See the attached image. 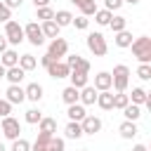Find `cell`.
I'll return each mask as SVG.
<instances>
[{
    "label": "cell",
    "instance_id": "1",
    "mask_svg": "<svg viewBox=\"0 0 151 151\" xmlns=\"http://www.w3.org/2000/svg\"><path fill=\"white\" fill-rule=\"evenodd\" d=\"M132 54L137 57L139 64H151V38L149 35H139L132 40Z\"/></svg>",
    "mask_w": 151,
    "mask_h": 151
},
{
    "label": "cell",
    "instance_id": "2",
    "mask_svg": "<svg viewBox=\"0 0 151 151\" xmlns=\"http://www.w3.org/2000/svg\"><path fill=\"white\" fill-rule=\"evenodd\" d=\"M127 85H130V68H127L125 64L113 66V71H111V90H116V92H125Z\"/></svg>",
    "mask_w": 151,
    "mask_h": 151
},
{
    "label": "cell",
    "instance_id": "3",
    "mask_svg": "<svg viewBox=\"0 0 151 151\" xmlns=\"http://www.w3.org/2000/svg\"><path fill=\"white\" fill-rule=\"evenodd\" d=\"M85 45H87V50H90L94 57H104V54L109 52L106 38H104L99 31H94V33H87V38H85Z\"/></svg>",
    "mask_w": 151,
    "mask_h": 151
},
{
    "label": "cell",
    "instance_id": "4",
    "mask_svg": "<svg viewBox=\"0 0 151 151\" xmlns=\"http://www.w3.org/2000/svg\"><path fill=\"white\" fill-rule=\"evenodd\" d=\"M2 35L7 38V45H21L24 42V26L9 19V21H5V33Z\"/></svg>",
    "mask_w": 151,
    "mask_h": 151
},
{
    "label": "cell",
    "instance_id": "5",
    "mask_svg": "<svg viewBox=\"0 0 151 151\" xmlns=\"http://www.w3.org/2000/svg\"><path fill=\"white\" fill-rule=\"evenodd\" d=\"M24 40H28V42L35 45V47H40V45L45 42V35H42L38 21H28V24L24 26Z\"/></svg>",
    "mask_w": 151,
    "mask_h": 151
},
{
    "label": "cell",
    "instance_id": "6",
    "mask_svg": "<svg viewBox=\"0 0 151 151\" xmlns=\"http://www.w3.org/2000/svg\"><path fill=\"white\" fill-rule=\"evenodd\" d=\"M0 130H2V134H5V139H19V132H21V123L17 120V118H12V116H7V118H2V125H0Z\"/></svg>",
    "mask_w": 151,
    "mask_h": 151
},
{
    "label": "cell",
    "instance_id": "7",
    "mask_svg": "<svg viewBox=\"0 0 151 151\" xmlns=\"http://www.w3.org/2000/svg\"><path fill=\"white\" fill-rule=\"evenodd\" d=\"M47 54H50L54 61H61V57H66V54H68V42H66L64 38H54V40H50Z\"/></svg>",
    "mask_w": 151,
    "mask_h": 151
},
{
    "label": "cell",
    "instance_id": "8",
    "mask_svg": "<svg viewBox=\"0 0 151 151\" xmlns=\"http://www.w3.org/2000/svg\"><path fill=\"white\" fill-rule=\"evenodd\" d=\"M80 127H83V134H97V132H101L104 123H101V118H97V116H85V118L80 120Z\"/></svg>",
    "mask_w": 151,
    "mask_h": 151
},
{
    "label": "cell",
    "instance_id": "9",
    "mask_svg": "<svg viewBox=\"0 0 151 151\" xmlns=\"http://www.w3.org/2000/svg\"><path fill=\"white\" fill-rule=\"evenodd\" d=\"M68 73H71V68H68L64 61H52V64L47 66V76H50V78H54V80L68 78Z\"/></svg>",
    "mask_w": 151,
    "mask_h": 151
},
{
    "label": "cell",
    "instance_id": "10",
    "mask_svg": "<svg viewBox=\"0 0 151 151\" xmlns=\"http://www.w3.org/2000/svg\"><path fill=\"white\" fill-rule=\"evenodd\" d=\"M5 99H7L12 106H14V104H24V101H26V92H24L21 85H9L7 92H5Z\"/></svg>",
    "mask_w": 151,
    "mask_h": 151
},
{
    "label": "cell",
    "instance_id": "11",
    "mask_svg": "<svg viewBox=\"0 0 151 151\" xmlns=\"http://www.w3.org/2000/svg\"><path fill=\"white\" fill-rule=\"evenodd\" d=\"M24 92H26V99H28V101L38 104V101L42 99V92H45V90H42L40 83H28V85L24 87Z\"/></svg>",
    "mask_w": 151,
    "mask_h": 151
},
{
    "label": "cell",
    "instance_id": "12",
    "mask_svg": "<svg viewBox=\"0 0 151 151\" xmlns=\"http://www.w3.org/2000/svg\"><path fill=\"white\" fill-rule=\"evenodd\" d=\"M97 92H104V90H111V73L109 71H99L94 76V85H92Z\"/></svg>",
    "mask_w": 151,
    "mask_h": 151
},
{
    "label": "cell",
    "instance_id": "13",
    "mask_svg": "<svg viewBox=\"0 0 151 151\" xmlns=\"http://www.w3.org/2000/svg\"><path fill=\"white\" fill-rule=\"evenodd\" d=\"M78 101H80L83 106H90V104H94V101H97V90H94L92 85H85V87L78 92Z\"/></svg>",
    "mask_w": 151,
    "mask_h": 151
},
{
    "label": "cell",
    "instance_id": "14",
    "mask_svg": "<svg viewBox=\"0 0 151 151\" xmlns=\"http://www.w3.org/2000/svg\"><path fill=\"white\" fill-rule=\"evenodd\" d=\"M118 132H120L123 139H134V137L139 134V127H137V123H132V120H123L120 127H118Z\"/></svg>",
    "mask_w": 151,
    "mask_h": 151
},
{
    "label": "cell",
    "instance_id": "15",
    "mask_svg": "<svg viewBox=\"0 0 151 151\" xmlns=\"http://www.w3.org/2000/svg\"><path fill=\"white\" fill-rule=\"evenodd\" d=\"M68 80H71V85L76 87V90H83L85 85H90L87 80H90V73H83V71H71L68 73Z\"/></svg>",
    "mask_w": 151,
    "mask_h": 151
},
{
    "label": "cell",
    "instance_id": "16",
    "mask_svg": "<svg viewBox=\"0 0 151 151\" xmlns=\"http://www.w3.org/2000/svg\"><path fill=\"white\" fill-rule=\"evenodd\" d=\"M99 109L104 111H111L113 109V92L111 90H104V92H97V101H94Z\"/></svg>",
    "mask_w": 151,
    "mask_h": 151
},
{
    "label": "cell",
    "instance_id": "17",
    "mask_svg": "<svg viewBox=\"0 0 151 151\" xmlns=\"http://www.w3.org/2000/svg\"><path fill=\"white\" fill-rule=\"evenodd\" d=\"M0 64H2L5 68H12V66H17V64H19V52L7 47V50L0 54Z\"/></svg>",
    "mask_w": 151,
    "mask_h": 151
},
{
    "label": "cell",
    "instance_id": "18",
    "mask_svg": "<svg viewBox=\"0 0 151 151\" xmlns=\"http://www.w3.org/2000/svg\"><path fill=\"white\" fill-rule=\"evenodd\" d=\"M5 78L9 80V85H21V80L26 78V71L19 68V66H12V68L5 71Z\"/></svg>",
    "mask_w": 151,
    "mask_h": 151
},
{
    "label": "cell",
    "instance_id": "19",
    "mask_svg": "<svg viewBox=\"0 0 151 151\" xmlns=\"http://www.w3.org/2000/svg\"><path fill=\"white\" fill-rule=\"evenodd\" d=\"M127 97H130V104H137V106H142L151 99V94L144 87H132V94H127Z\"/></svg>",
    "mask_w": 151,
    "mask_h": 151
},
{
    "label": "cell",
    "instance_id": "20",
    "mask_svg": "<svg viewBox=\"0 0 151 151\" xmlns=\"http://www.w3.org/2000/svg\"><path fill=\"white\" fill-rule=\"evenodd\" d=\"M66 116H68V120H76V123H80V120L87 116V111H85V106L78 101V104H71V106L66 109Z\"/></svg>",
    "mask_w": 151,
    "mask_h": 151
},
{
    "label": "cell",
    "instance_id": "21",
    "mask_svg": "<svg viewBox=\"0 0 151 151\" xmlns=\"http://www.w3.org/2000/svg\"><path fill=\"white\" fill-rule=\"evenodd\" d=\"M64 137H66V139H80V137H83V127H80V123L68 120L66 127H64Z\"/></svg>",
    "mask_w": 151,
    "mask_h": 151
},
{
    "label": "cell",
    "instance_id": "22",
    "mask_svg": "<svg viewBox=\"0 0 151 151\" xmlns=\"http://www.w3.org/2000/svg\"><path fill=\"white\" fill-rule=\"evenodd\" d=\"M52 21H54L59 28H64V26H71V21H73V14H71L68 9H57Z\"/></svg>",
    "mask_w": 151,
    "mask_h": 151
},
{
    "label": "cell",
    "instance_id": "23",
    "mask_svg": "<svg viewBox=\"0 0 151 151\" xmlns=\"http://www.w3.org/2000/svg\"><path fill=\"white\" fill-rule=\"evenodd\" d=\"M40 31H42V35H45V38L54 40V38H59V31H61V28L50 19V21H42V24H40Z\"/></svg>",
    "mask_w": 151,
    "mask_h": 151
},
{
    "label": "cell",
    "instance_id": "24",
    "mask_svg": "<svg viewBox=\"0 0 151 151\" xmlns=\"http://www.w3.org/2000/svg\"><path fill=\"white\" fill-rule=\"evenodd\" d=\"M132 40H134V38H132V33H130L127 28L120 31V33H113V42H116V47H123V50H125V47L132 45Z\"/></svg>",
    "mask_w": 151,
    "mask_h": 151
},
{
    "label": "cell",
    "instance_id": "25",
    "mask_svg": "<svg viewBox=\"0 0 151 151\" xmlns=\"http://www.w3.org/2000/svg\"><path fill=\"white\" fill-rule=\"evenodd\" d=\"M38 132H45V134H54V132H57V118L42 116V120L38 123Z\"/></svg>",
    "mask_w": 151,
    "mask_h": 151
},
{
    "label": "cell",
    "instance_id": "26",
    "mask_svg": "<svg viewBox=\"0 0 151 151\" xmlns=\"http://www.w3.org/2000/svg\"><path fill=\"white\" fill-rule=\"evenodd\" d=\"M78 92H80V90H76L73 85L64 87V90H61V101H64L66 106H71V104H78Z\"/></svg>",
    "mask_w": 151,
    "mask_h": 151
},
{
    "label": "cell",
    "instance_id": "27",
    "mask_svg": "<svg viewBox=\"0 0 151 151\" xmlns=\"http://www.w3.org/2000/svg\"><path fill=\"white\" fill-rule=\"evenodd\" d=\"M17 66L28 73V71H33V68L38 66V59H35L33 54H19V64H17Z\"/></svg>",
    "mask_w": 151,
    "mask_h": 151
},
{
    "label": "cell",
    "instance_id": "28",
    "mask_svg": "<svg viewBox=\"0 0 151 151\" xmlns=\"http://www.w3.org/2000/svg\"><path fill=\"white\" fill-rule=\"evenodd\" d=\"M123 116H125V120L137 123V120L142 118V106H137V104H127V106L123 109Z\"/></svg>",
    "mask_w": 151,
    "mask_h": 151
},
{
    "label": "cell",
    "instance_id": "29",
    "mask_svg": "<svg viewBox=\"0 0 151 151\" xmlns=\"http://www.w3.org/2000/svg\"><path fill=\"white\" fill-rule=\"evenodd\" d=\"M109 28L113 31V33H120V31H125L127 28V19L125 17H111V21H109Z\"/></svg>",
    "mask_w": 151,
    "mask_h": 151
},
{
    "label": "cell",
    "instance_id": "30",
    "mask_svg": "<svg viewBox=\"0 0 151 151\" xmlns=\"http://www.w3.org/2000/svg\"><path fill=\"white\" fill-rule=\"evenodd\" d=\"M24 120H26L28 125H38V123L42 120V111H40L38 106H33V109H28V111H26V116H24Z\"/></svg>",
    "mask_w": 151,
    "mask_h": 151
},
{
    "label": "cell",
    "instance_id": "31",
    "mask_svg": "<svg viewBox=\"0 0 151 151\" xmlns=\"http://www.w3.org/2000/svg\"><path fill=\"white\" fill-rule=\"evenodd\" d=\"M111 17H113V12H109V9H97V12H94V21H97L99 26H109Z\"/></svg>",
    "mask_w": 151,
    "mask_h": 151
},
{
    "label": "cell",
    "instance_id": "32",
    "mask_svg": "<svg viewBox=\"0 0 151 151\" xmlns=\"http://www.w3.org/2000/svg\"><path fill=\"white\" fill-rule=\"evenodd\" d=\"M127 104H130V97H127L125 92H116V94H113V109L123 111V109H125Z\"/></svg>",
    "mask_w": 151,
    "mask_h": 151
},
{
    "label": "cell",
    "instance_id": "33",
    "mask_svg": "<svg viewBox=\"0 0 151 151\" xmlns=\"http://www.w3.org/2000/svg\"><path fill=\"white\" fill-rule=\"evenodd\" d=\"M71 71H76V68H80V64H83V57L80 54H66V61H64Z\"/></svg>",
    "mask_w": 151,
    "mask_h": 151
},
{
    "label": "cell",
    "instance_id": "34",
    "mask_svg": "<svg viewBox=\"0 0 151 151\" xmlns=\"http://www.w3.org/2000/svg\"><path fill=\"white\" fill-rule=\"evenodd\" d=\"M64 149H66V142H64L61 137H57V134H54V137L50 139V144H47V151H64Z\"/></svg>",
    "mask_w": 151,
    "mask_h": 151
},
{
    "label": "cell",
    "instance_id": "35",
    "mask_svg": "<svg viewBox=\"0 0 151 151\" xmlns=\"http://www.w3.org/2000/svg\"><path fill=\"white\" fill-rule=\"evenodd\" d=\"M35 14H38L40 21H50V19H54V9H52V7H38Z\"/></svg>",
    "mask_w": 151,
    "mask_h": 151
},
{
    "label": "cell",
    "instance_id": "36",
    "mask_svg": "<svg viewBox=\"0 0 151 151\" xmlns=\"http://www.w3.org/2000/svg\"><path fill=\"white\" fill-rule=\"evenodd\" d=\"M12 151H31V142L24 139V137H19V139L12 142Z\"/></svg>",
    "mask_w": 151,
    "mask_h": 151
},
{
    "label": "cell",
    "instance_id": "37",
    "mask_svg": "<svg viewBox=\"0 0 151 151\" xmlns=\"http://www.w3.org/2000/svg\"><path fill=\"white\" fill-rule=\"evenodd\" d=\"M137 78H139V80H151V64H139Z\"/></svg>",
    "mask_w": 151,
    "mask_h": 151
},
{
    "label": "cell",
    "instance_id": "38",
    "mask_svg": "<svg viewBox=\"0 0 151 151\" xmlns=\"http://www.w3.org/2000/svg\"><path fill=\"white\" fill-rule=\"evenodd\" d=\"M97 9H99V7H97V2H94V0H90L87 5H83V7H80V14H83V17H94V12H97Z\"/></svg>",
    "mask_w": 151,
    "mask_h": 151
},
{
    "label": "cell",
    "instance_id": "39",
    "mask_svg": "<svg viewBox=\"0 0 151 151\" xmlns=\"http://www.w3.org/2000/svg\"><path fill=\"white\" fill-rule=\"evenodd\" d=\"M71 26H76L78 31H85V28L90 26V19H87V17H83V14H80V17H73V21H71Z\"/></svg>",
    "mask_w": 151,
    "mask_h": 151
},
{
    "label": "cell",
    "instance_id": "40",
    "mask_svg": "<svg viewBox=\"0 0 151 151\" xmlns=\"http://www.w3.org/2000/svg\"><path fill=\"white\" fill-rule=\"evenodd\" d=\"M104 5H106L104 9H109V12H116V9H120L125 2H123V0H104Z\"/></svg>",
    "mask_w": 151,
    "mask_h": 151
},
{
    "label": "cell",
    "instance_id": "41",
    "mask_svg": "<svg viewBox=\"0 0 151 151\" xmlns=\"http://www.w3.org/2000/svg\"><path fill=\"white\" fill-rule=\"evenodd\" d=\"M12 113V104L7 99H0V118H7Z\"/></svg>",
    "mask_w": 151,
    "mask_h": 151
},
{
    "label": "cell",
    "instance_id": "42",
    "mask_svg": "<svg viewBox=\"0 0 151 151\" xmlns=\"http://www.w3.org/2000/svg\"><path fill=\"white\" fill-rule=\"evenodd\" d=\"M12 19V9H7L5 5H2V0H0V21L5 24V21H9Z\"/></svg>",
    "mask_w": 151,
    "mask_h": 151
},
{
    "label": "cell",
    "instance_id": "43",
    "mask_svg": "<svg viewBox=\"0 0 151 151\" xmlns=\"http://www.w3.org/2000/svg\"><path fill=\"white\" fill-rule=\"evenodd\" d=\"M2 5H5L7 9H17V7L24 5V0H2Z\"/></svg>",
    "mask_w": 151,
    "mask_h": 151
},
{
    "label": "cell",
    "instance_id": "44",
    "mask_svg": "<svg viewBox=\"0 0 151 151\" xmlns=\"http://www.w3.org/2000/svg\"><path fill=\"white\" fill-rule=\"evenodd\" d=\"M52 61H54V59H52L50 54H45V57H40V66H45V68H47V66H50Z\"/></svg>",
    "mask_w": 151,
    "mask_h": 151
},
{
    "label": "cell",
    "instance_id": "45",
    "mask_svg": "<svg viewBox=\"0 0 151 151\" xmlns=\"http://www.w3.org/2000/svg\"><path fill=\"white\" fill-rule=\"evenodd\" d=\"M7 47H9V45H7V38H5L2 33H0V54H2V52H5Z\"/></svg>",
    "mask_w": 151,
    "mask_h": 151
},
{
    "label": "cell",
    "instance_id": "46",
    "mask_svg": "<svg viewBox=\"0 0 151 151\" xmlns=\"http://www.w3.org/2000/svg\"><path fill=\"white\" fill-rule=\"evenodd\" d=\"M33 5H35V9L38 7H50V0H33Z\"/></svg>",
    "mask_w": 151,
    "mask_h": 151
},
{
    "label": "cell",
    "instance_id": "47",
    "mask_svg": "<svg viewBox=\"0 0 151 151\" xmlns=\"http://www.w3.org/2000/svg\"><path fill=\"white\" fill-rule=\"evenodd\" d=\"M132 151H149V149H146V144H134Z\"/></svg>",
    "mask_w": 151,
    "mask_h": 151
},
{
    "label": "cell",
    "instance_id": "48",
    "mask_svg": "<svg viewBox=\"0 0 151 151\" xmlns=\"http://www.w3.org/2000/svg\"><path fill=\"white\" fill-rule=\"evenodd\" d=\"M71 2H73V5H76V7H83V5H87V2H90V0H71Z\"/></svg>",
    "mask_w": 151,
    "mask_h": 151
},
{
    "label": "cell",
    "instance_id": "49",
    "mask_svg": "<svg viewBox=\"0 0 151 151\" xmlns=\"http://www.w3.org/2000/svg\"><path fill=\"white\" fill-rule=\"evenodd\" d=\"M5 71H7V68H5V66H2V64H0V80H2V78H5Z\"/></svg>",
    "mask_w": 151,
    "mask_h": 151
},
{
    "label": "cell",
    "instance_id": "50",
    "mask_svg": "<svg viewBox=\"0 0 151 151\" xmlns=\"http://www.w3.org/2000/svg\"><path fill=\"white\" fill-rule=\"evenodd\" d=\"M123 2H127V5H139V0H123Z\"/></svg>",
    "mask_w": 151,
    "mask_h": 151
},
{
    "label": "cell",
    "instance_id": "51",
    "mask_svg": "<svg viewBox=\"0 0 151 151\" xmlns=\"http://www.w3.org/2000/svg\"><path fill=\"white\" fill-rule=\"evenodd\" d=\"M0 151H7V149H5V144H2V142H0Z\"/></svg>",
    "mask_w": 151,
    "mask_h": 151
}]
</instances>
